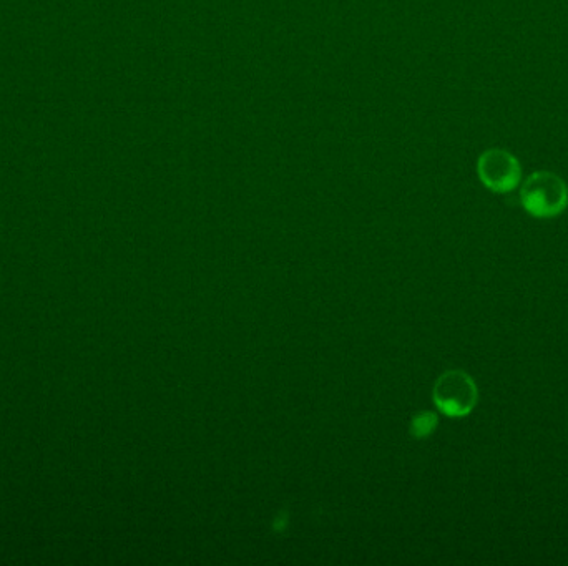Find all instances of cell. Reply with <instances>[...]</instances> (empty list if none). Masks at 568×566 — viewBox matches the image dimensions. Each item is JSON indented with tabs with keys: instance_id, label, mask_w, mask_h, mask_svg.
<instances>
[{
	"instance_id": "1",
	"label": "cell",
	"mask_w": 568,
	"mask_h": 566,
	"mask_svg": "<svg viewBox=\"0 0 568 566\" xmlns=\"http://www.w3.org/2000/svg\"><path fill=\"white\" fill-rule=\"evenodd\" d=\"M520 203L539 220L560 216L568 208L567 183L552 171H535L520 188Z\"/></svg>"
},
{
	"instance_id": "2",
	"label": "cell",
	"mask_w": 568,
	"mask_h": 566,
	"mask_svg": "<svg viewBox=\"0 0 568 566\" xmlns=\"http://www.w3.org/2000/svg\"><path fill=\"white\" fill-rule=\"evenodd\" d=\"M432 399L442 414L452 419H461L475 409L479 402V389L467 372L451 369L437 379Z\"/></svg>"
},
{
	"instance_id": "3",
	"label": "cell",
	"mask_w": 568,
	"mask_h": 566,
	"mask_svg": "<svg viewBox=\"0 0 568 566\" xmlns=\"http://www.w3.org/2000/svg\"><path fill=\"white\" fill-rule=\"evenodd\" d=\"M477 175L487 190L504 195L520 185L522 166L514 153L489 148L477 160Z\"/></svg>"
},
{
	"instance_id": "4",
	"label": "cell",
	"mask_w": 568,
	"mask_h": 566,
	"mask_svg": "<svg viewBox=\"0 0 568 566\" xmlns=\"http://www.w3.org/2000/svg\"><path fill=\"white\" fill-rule=\"evenodd\" d=\"M436 425V414H432V412H422V414L417 415L416 420H414L412 432H414L416 437H427V435L434 432Z\"/></svg>"
}]
</instances>
